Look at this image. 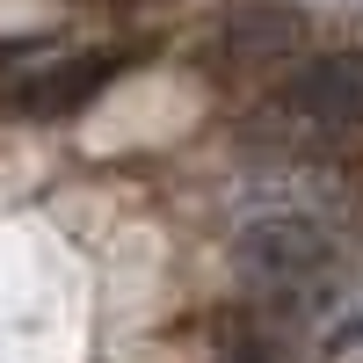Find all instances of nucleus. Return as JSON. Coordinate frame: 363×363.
<instances>
[{"label": "nucleus", "mask_w": 363, "mask_h": 363, "mask_svg": "<svg viewBox=\"0 0 363 363\" xmlns=\"http://www.w3.org/2000/svg\"><path fill=\"white\" fill-rule=\"evenodd\" d=\"M240 145L269 160H363V44L306 51L240 116Z\"/></svg>", "instance_id": "nucleus-1"}, {"label": "nucleus", "mask_w": 363, "mask_h": 363, "mask_svg": "<svg viewBox=\"0 0 363 363\" xmlns=\"http://www.w3.org/2000/svg\"><path fill=\"white\" fill-rule=\"evenodd\" d=\"M306 51H313V22L298 0H233L211 22L203 66H211V80H277Z\"/></svg>", "instance_id": "nucleus-3"}, {"label": "nucleus", "mask_w": 363, "mask_h": 363, "mask_svg": "<svg viewBox=\"0 0 363 363\" xmlns=\"http://www.w3.org/2000/svg\"><path fill=\"white\" fill-rule=\"evenodd\" d=\"M138 58H145V44H95V51L44 58L37 73H22V80L8 87V109H15V116H37V124H51V116H80L102 87L124 80Z\"/></svg>", "instance_id": "nucleus-4"}, {"label": "nucleus", "mask_w": 363, "mask_h": 363, "mask_svg": "<svg viewBox=\"0 0 363 363\" xmlns=\"http://www.w3.org/2000/svg\"><path fill=\"white\" fill-rule=\"evenodd\" d=\"M233 269L255 298H291V306H313L335 277V225L320 211H298V203H269L255 218L233 225Z\"/></svg>", "instance_id": "nucleus-2"}]
</instances>
